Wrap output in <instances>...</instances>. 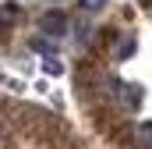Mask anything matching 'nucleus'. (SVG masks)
Masks as SVG:
<instances>
[{"mask_svg": "<svg viewBox=\"0 0 152 149\" xmlns=\"http://www.w3.org/2000/svg\"><path fill=\"white\" fill-rule=\"evenodd\" d=\"M67 29V18L60 14V11H50L46 18H42V32H50V36H60Z\"/></svg>", "mask_w": 152, "mask_h": 149, "instance_id": "f257e3e1", "label": "nucleus"}, {"mask_svg": "<svg viewBox=\"0 0 152 149\" xmlns=\"http://www.w3.org/2000/svg\"><path fill=\"white\" fill-rule=\"evenodd\" d=\"M117 96H120V103H124V107H138L142 89H138V85H117Z\"/></svg>", "mask_w": 152, "mask_h": 149, "instance_id": "f03ea898", "label": "nucleus"}, {"mask_svg": "<svg viewBox=\"0 0 152 149\" xmlns=\"http://www.w3.org/2000/svg\"><path fill=\"white\" fill-rule=\"evenodd\" d=\"M138 146L152 149V124H142V128H138Z\"/></svg>", "mask_w": 152, "mask_h": 149, "instance_id": "7ed1b4c3", "label": "nucleus"}, {"mask_svg": "<svg viewBox=\"0 0 152 149\" xmlns=\"http://www.w3.org/2000/svg\"><path fill=\"white\" fill-rule=\"evenodd\" d=\"M42 68H46L50 74H60V60H57L53 53H42Z\"/></svg>", "mask_w": 152, "mask_h": 149, "instance_id": "20e7f679", "label": "nucleus"}, {"mask_svg": "<svg viewBox=\"0 0 152 149\" xmlns=\"http://www.w3.org/2000/svg\"><path fill=\"white\" fill-rule=\"evenodd\" d=\"M103 4H106V0H81V7H85V11H99Z\"/></svg>", "mask_w": 152, "mask_h": 149, "instance_id": "39448f33", "label": "nucleus"}, {"mask_svg": "<svg viewBox=\"0 0 152 149\" xmlns=\"http://www.w3.org/2000/svg\"><path fill=\"white\" fill-rule=\"evenodd\" d=\"M0 149H4V135H0Z\"/></svg>", "mask_w": 152, "mask_h": 149, "instance_id": "423d86ee", "label": "nucleus"}]
</instances>
